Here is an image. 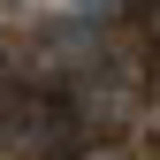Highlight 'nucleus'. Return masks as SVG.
I'll use <instances>...</instances> for the list:
<instances>
[{"label": "nucleus", "mask_w": 160, "mask_h": 160, "mask_svg": "<svg viewBox=\"0 0 160 160\" xmlns=\"http://www.w3.org/2000/svg\"><path fill=\"white\" fill-rule=\"evenodd\" d=\"M145 38H152V46H160V0H152V8H145Z\"/></svg>", "instance_id": "4"}, {"label": "nucleus", "mask_w": 160, "mask_h": 160, "mask_svg": "<svg viewBox=\"0 0 160 160\" xmlns=\"http://www.w3.org/2000/svg\"><path fill=\"white\" fill-rule=\"evenodd\" d=\"M84 15H114V8H130V0H76Z\"/></svg>", "instance_id": "3"}, {"label": "nucleus", "mask_w": 160, "mask_h": 160, "mask_svg": "<svg viewBox=\"0 0 160 160\" xmlns=\"http://www.w3.org/2000/svg\"><path fill=\"white\" fill-rule=\"evenodd\" d=\"M69 160H130V145H122V137H76Z\"/></svg>", "instance_id": "2"}, {"label": "nucleus", "mask_w": 160, "mask_h": 160, "mask_svg": "<svg viewBox=\"0 0 160 160\" xmlns=\"http://www.w3.org/2000/svg\"><path fill=\"white\" fill-rule=\"evenodd\" d=\"M0 145L23 152V160L69 152V145H76V107H69V92H53V84L0 92Z\"/></svg>", "instance_id": "1"}]
</instances>
